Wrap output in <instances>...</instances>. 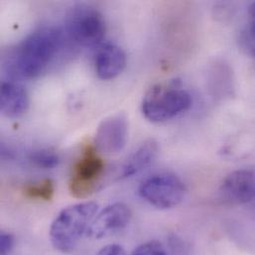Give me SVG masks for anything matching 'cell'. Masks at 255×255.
<instances>
[{
	"instance_id": "1",
	"label": "cell",
	"mask_w": 255,
	"mask_h": 255,
	"mask_svg": "<svg viewBox=\"0 0 255 255\" xmlns=\"http://www.w3.org/2000/svg\"><path fill=\"white\" fill-rule=\"evenodd\" d=\"M62 39V31L56 27L31 33L17 48L14 64L19 74L28 79L40 76L60 49Z\"/></svg>"
},
{
	"instance_id": "2",
	"label": "cell",
	"mask_w": 255,
	"mask_h": 255,
	"mask_svg": "<svg viewBox=\"0 0 255 255\" xmlns=\"http://www.w3.org/2000/svg\"><path fill=\"white\" fill-rule=\"evenodd\" d=\"M99 205L84 202L64 209L54 220L50 228V241L53 247L63 254L71 253L98 214Z\"/></svg>"
},
{
	"instance_id": "3",
	"label": "cell",
	"mask_w": 255,
	"mask_h": 255,
	"mask_svg": "<svg viewBox=\"0 0 255 255\" xmlns=\"http://www.w3.org/2000/svg\"><path fill=\"white\" fill-rule=\"evenodd\" d=\"M192 102L191 95L180 85L158 84L151 87L145 94L141 111L149 122L161 124L187 112Z\"/></svg>"
},
{
	"instance_id": "4",
	"label": "cell",
	"mask_w": 255,
	"mask_h": 255,
	"mask_svg": "<svg viewBox=\"0 0 255 255\" xmlns=\"http://www.w3.org/2000/svg\"><path fill=\"white\" fill-rule=\"evenodd\" d=\"M106 162L95 144L85 145L81 156L75 162L69 189L76 198H87L98 190L105 177Z\"/></svg>"
},
{
	"instance_id": "5",
	"label": "cell",
	"mask_w": 255,
	"mask_h": 255,
	"mask_svg": "<svg viewBox=\"0 0 255 255\" xmlns=\"http://www.w3.org/2000/svg\"><path fill=\"white\" fill-rule=\"evenodd\" d=\"M186 187L183 181L171 173L153 175L139 187L140 197L151 206L167 210L177 207L184 200Z\"/></svg>"
},
{
	"instance_id": "6",
	"label": "cell",
	"mask_w": 255,
	"mask_h": 255,
	"mask_svg": "<svg viewBox=\"0 0 255 255\" xmlns=\"http://www.w3.org/2000/svg\"><path fill=\"white\" fill-rule=\"evenodd\" d=\"M66 28L76 43L91 47L101 43L106 34V21L103 14L87 5L73 8L67 17Z\"/></svg>"
},
{
	"instance_id": "7",
	"label": "cell",
	"mask_w": 255,
	"mask_h": 255,
	"mask_svg": "<svg viewBox=\"0 0 255 255\" xmlns=\"http://www.w3.org/2000/svg\"><path fill=\"white\" fill-rule=\"evenodd\" d=\"M128 123L124 114H117L104 120L97 129L95 146L101 154H117L128 141Z\"/></svg>"
},
{
	"instance_id": "8",
	"label": "cell",
	"mask_w": 255,
	"mask_h": 255,
	"mask_svg": "<svg viewBox=\"0 0 255 255\" xmlns=\"http://www.w3.org/2000/svg\"><path fill=\"white\" fill-rule=\"evenodd\" d=\"M132 218L130 208L124 203H116L101 211L87 233V237L94 240H101L125 230Z\"/></svg>"
},
{
	"instance_id": "9",
	"label": "cell",
	"mask_w": 255,
	"mask_h": 255,
	"mask_svg": "<svg viewBox=\"0 0 255 255\" xmlns=\"http://www.w3.org/2000/svg\"><path fill=\"white\" fill-rule=\"evenodd\" d=\"M222 200L231 205H246L255 201V170L240 169L229 174L220 188Z\"/></svg>"
},
{
	"instance_id": "10",
	"label": "cell",
	"mask_w": 255,
	"mask_h": 255,
	"mask_svg": "<svg viewBox=\"0 0 255 255\" xmlns=\"http://www.w3.org/2000/svg\"><path fill=\"white\" fill-rule=\"evenodd\" d=\"M127 66L125 51L114 44L102 46L96 56V72L104 81L114 80L119 77Z\"/></svg>"
},
{
	"instance_id": "11",
	"label": "cell",
	"mask_w": 255,
	"mask_h": 255,
	"mask_svg": "<svg viewBox=\"0 0 255 255\" xmlns=\"http://www.w3.org/2000/svg\"><path fill=\"white\" fill-rule=\"evenodd\" d=\"M158 152L159 146L155 139L150 138L144 141L122 165L118 175L119 179L135 176L147 169L156 160Z\"/></svg>"
},
{
	"instance_id": "12",
	"label": "cell",
	"mask_w": 255,
	"mask_h": 255,
	"mask_svg": "<svg viewBox=\"0 0 255 255\" xmlns=\"http://www.w3.org/2000/svg\"><path fill=\"white\" fill-rule=\"evenodd\" d=\"M28 109L29 97L23 87L10 82L1 85L0 110L6 118H21L27 113Z\"/></svg>"
},
{
	"instance_id": "13",
	"label": "cell",
	"mask_w": 255,
	"mask_h": 255,
	"mask_svg": "<svg viewBox=\"0 0 255 255\" xmlns=\"http://www.w3.org/2000/svg\"><path fill=\"white\" fill-rule=\"evenodd\" d=\"M22 193L26 198L48 202L54 198L55 183L52 179H43L25 185L22 189Z\"/></svg>"
},
{
	"instance_id": "14",
	"label": "cell",
	"mask_w": 255,
	"mask_h": 255,
	"mask_svg": "<svg viewBox=\"0 0 255 255\" xmlns=\"http://www.w3.org/2000/svg\"><path fill=\"white\" fill-rule=\"evenodd\" d=\"M29 160L31 163L40 168V169H54L60 163V156L59 154L50 148H43L34 150L29 155Z\"/></svg>"
},
{
	"instance_id": "15",
	"label": "cell",
	"mask_w": 255,
	"mask_h": 255,
	"mask_svg": "<svg viewBox=\"0 0 255 255\" xmlns=\"http://www.w3.org/2000/svg\"><path fill=\"white\" fill-rule=\"evenodd\" d=\"M238 41L239 47L246 55L255 57V20L242 29Z\"/></svg>"
},
{
	"instance_id": "16",
	"label": "cell",
	"mask_w": 255,
	"mask_h": 255,
	"mask_svg": "<svg viewBox=\"0 0 255 255\" xmlns=\"http://www.w3.org/2000/svg\"><path fill=\"white\" fill-rule=\"evenodd\" d=\"M131 255H167L163 246L157 241L146 242L137 247Z\"/></svg>"
},
{
	"instance_id": "17",
	"label": "cell",
	"mask_w": 255,
	"mask_h": 255,
	"mask_svg": "<svg viewBox=\"0 0 255 255\" xmlns=\"http://www.w3.org/2000/svg\"><path fill=\"white\" fill-rule=\"evenodd\" d=\"M14 237L8 233L2 232L0 236V255H8L14 248Z\"/></svg>"
},
{
	"instance_id": "18",
	"label": "cell",
	"mask_w": 255,
	"mask_h": 255,
	"mask_svg": "<svg viewBox=\"0 0 255 255\" xmlns=\"http://www.w3.org/2000/svg\"><path fill=\"white\" fill-rule=\"evenodd\" d=\"M97 255H127V253L122 246L114 244L104 247Z\"/></svg>"
},
{
	"instance_id": "19",
	"label": "cell",
	"mask_w": 255,
	"mask_h": 255,
	"mask_svg": "<svg viewBox=\"0 0 255 255\" xmlns=\"http://www.w3.org/2000/svg\"><path fill=\"white\" fill-rule=\"evenodd\" d=\"M250 14L254 18V20H255V2H254L250 7Z\"/></svg>"
}]
</instances>
